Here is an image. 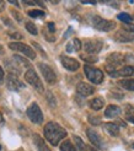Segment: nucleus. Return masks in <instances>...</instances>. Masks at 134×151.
I'll return each instance as SVG.
<instances>
[{"label": "nucleus", "instance_id": "obj_41", "mask_svg": "<svg viewBox=\"0 0 134 151\" xmlns=\"http://www.w3.org/2000/svg\"><path fill=\"white\" fill-rule=\"evenodd\" d=\"M10 3H11V4H14V5H19V3H17V1H10Z\"/></svg>", "mask_w": 134, "mask_h": 151}, {"label": "nucleus", "instance_id": "obj_5", "mask_svg": "<svg viewBox=\"0 0 134 151\" xmlns=\"http://www.w3.org/2000/svg\"><path fill=\"white\" fill-rule=\"evenodd\" d=\"M25 79L31 86H33L38 92H43V85L41 82V79L38 78V75L36 74L33 69H28L25 74Z\"/></svg>", "mask_w": 134, "mask_h": 151}, {"label": "nucleus", "instance_id": "obj_20", "mask_svg": "<svg viewBox=\"0 0 134 151\" xmlns=\"http://www.w3.org/2000/svg\"><path fill=\"white\" fill-rule=\"evenodd\" d=\"M118 85L122 86L125 90H128V91H134V79L120 80V81H118Z\"/></svg>", "mask_w": 134, "mask_h": 151}, {"label": "nucleus", "instance_id": "obj_40", "mask_svg": "<svg viewBox=\"0 0 134 151\" xmlns=\"http://www.w3.org/2000/svg\"><path fill=\"white\" fill-rule=\"evenodd\" d=\"M3 53H4V49H3V47H1V46H0V55H1Z\"/></svg>", "mask_w": 134, "mask_h": 151}, {"label": "nucleus", "instance_id": "obj_36", "mask_svg": "<svg viewBox=\"0 0 134 151\" xmlns=\"http://www.w3.org/2000/svg\"><path fill=\"white\" fill-rule=\"evenodd\" d=\"M124 31L127 32V31H133L134 32V26H125L124 27Z\"/></svg>", "mask_w": 134, "mask_h": 151}, {"label": "nucleus", "instance_id": "obj_26", "mask_svg": "<svg viewBox=\"0 0 134 151\" xmlns=\"http://www.w3.org/2000/svg\"><path fill=\"white\" fill-rule=\"evenodd\" d=\"M28 15L31 17H43L46 14L42 10H31V11H28Z\"/></svg>", "mask_w": 134, "mask_h": 151}, {"label": "nucleus", "instance_id": "obj_16", "mask_svg": "<svg viewBox=\"0 0 134 151\" xmlns=\"http://www.w3.org/2000/svg\"><path fill=\"white\" fill-rule=\"evenodd\" d=\"M107 62L112 65H120L123 63V55L120 53H112L107 57Z\"/></svg>", "mask_w": 134, "mask_h": 151}, {"label": "nucleus", "instance_id": "obj_1", "mask_svg": "<svg viewBox=\"0 0 134 151\" xmlns=\"http://www.w3.org/2000/svg\"><path fill=\"white\" fill-rule=\"evenodd\" d=\"M44 137L52 145H58L59 141L66 137V132L59 124L49 122L44 127Z\"/></svg>", "mask_w": 134, "mask_h": 151}, {"label": "nucleus", "instance_id": "obj_30", "mask_svg": "<svg viewBox=\"0 0 134 151\" xmlns=\"http://www.w3.org/2000/svg\"><path fill=\"white\" fill-rule=\"evenodd\" d=\"M47 26H48V29H49L50 32H54V31H55V25L53 24V22H49Z\"/></svg>", "mask_w": 134, "mask_h": 151}, {"label": "nucleus", "instance_id": "obj_38", "mask_svg": "<svg viewBox=\"0 0 134 151\" xmlns=\"http://www.w3.org/2000/svg\"><path fill=\"white\" fill-rule=\"evenodd\" d=\"M127 119L129 120V122H132V123H134V117H132V116H127Z\"/></svg>", "mask_w": 134, "mask_h": 151}, {"label": "nucleus", "instance_id": "obj_4", "mask_svg": "<svg viewBox=\"0 0 134 151\" xmlns=\"http://www.w3.org/2000/svg\"><path fill=\"white\" fill-rule=\"evenodd\" d=\"M27 116L30 118L32 123L35 124H41L43 122V114H42V111L41 108L38 107L37 103H32L31 106L28 107L27 109Z\"/></svg>", "mask_w": 134, "mask_h": 151}, {"label": "nucleus", "instance_id": "obj_11", "mask_svg": "<svg viewBox=\"0 0 134 151\" xmlns=\"http://www.w3.org/2000/svg\"><path fill=\"white\" fill-rule=\"evenodd\" d=\"M86 134H87V138H89V140L91 141V144L95 146V147H97V149H103V141L101 140V138H100V135L96 133V132H94V129H89L86 130Z\"/></svg>", "mask_w": 134, "mask_h": 151}, {"label": "nucleus", "instance_id": "obj_12", "mask_svg": "<svg viewBox=\"0 0 134 151\" xmlns=\"http://www.w3.org/2000/svg\"><path fill=\"white\" fill-rule=\"evenodd\" d=\"M94 91H95V88L91 85L86 84V82H79L78 86H76V92L79 95H81V96H84V97L92 95Z\"/></svg>", "mask_w": 134, "mask_h": 151}, {"label": "nucleus", "instance_id": "obj_13", "mask_svg": "<svg viewBox=\"0 0 134 151\" xmlns=\"http://www.w3.org/2000/svg\"><path fill=\"white\" fill-rule=\"evenodd\" d=\"M134 73V68L133 66H124L120 70H113L111 73V76L112 78H117V76H130Z\"/></svg>", "mask_w": 134, "mask_h": 151}, {"label": "nucleus", "instance_id": "obj_8", "mask_svg": "<svg viewBox=\"0 0 134 151\" xmlns=\"http://www.w3.org/2000/svg\"><path fill=\"white\" fill-rule=\"evenodd\" d=\"M38 68H40L42 75L44 76V80H46L48 84H54V82L57 81V75L49 65L41 63V64H38Z\"/></svg>", "mask_w": 134, "mask_h": 151}, {"label": "nucleus", "instance_id": "obj_37", "mask_svg": "<svg viewBox=\"0 0 134 151\" xmlns=\"http://www.w3.org/2000/svg\"><path fill=\"white\" fill-rule=\"evenodd\" d=\"M4 7H5V3L4 1H0V11H3Z\"/></svg>", "mask_w": 134, "mask_h": 151}, {"label": "nucleus", "instance_id": "obj_23", "mask_svg": "<svg viewBox=\"0 0 134 151\" xmlns=\"http://www.w3.org/2000/svg\"><path fill=\"white\" fill-rule=\"evenodd\" d=\"M14 60L15 62H17L21 66H25V68H28L30 66V62L27 59H25V58H22V57H20V55H14Z\"/></svg>", "mask_w": 134, "mask_h": 151}, {"label": "nucleus", "instance_id": "obj_18", "mask_svg": "<svg viewBox=\"0 0 134 151\" xmlns=\"http://www.w3.org/2000/svg\"><path fill=\"white\" fill-rule=\"evenodd\" d=\"M66 52L68 53H73V52H78L81 49V42L79 40H73L71 42H69L68 44H66Z\"/></svg>", "mask_w": 134, "mask_h": 151}, {"label": "nucleus", "instance_id": "obj_39", "mask_svg": "<svg viewBox=\"0 0 134 151\" xmlns=\"http://www.w3.org/2000/svg\"><path fill=\"white\" fill-rule=\"evenodd\" d=\"M25 4H28V5H35L36 3H33V1H25Z\"/></svg>", "mask_w": 134, "mask_h": 151}, {"label": "nucleus", "instance_id": "obj_10", "mask_svg": "<svg viewBox=\"0 0 134 151\" xmlns=\"http://www.w3.org/2000/svg\"><path fill=\"white\" fill-rule=\"evenodd\" d=\"M61 62L63 64V66L65 68L66 70H70V71H76L79 68H80V64L78 60L73 59L70 57H65V55H61Z\"/></svg>", "mask_w": 134, "mask_h": 151}, {"label": "nucleus", "instance_id": "obj_19", "mask_svg": "<svg viewBox=\"0 0 134 151\" xmlns=\"http://www.w3.org/2000/svg\"><path fill=\"white\" fill-rule=\"evenodd\" d=\"M105 129L108 132L110 135H112V137H118V134H120V128L118 125L113 124V123H105Z\"/></svg>", "mask_w": 134, "mask_h": 151}, {"label": "nucleus", "instance_id": "obj_2", "mask_svg": "<svg viewBox=\"0 0 134 151\" xmlns=\"http://www.w3.org/2000/svg\"><path fill=\"white\" fill-rule=\"evenodd\" d=\"M92 25L96 29L99 31H103V32H108V31H112V29L116 27V24L113 21H108L105 20L100 16H94L92 17Z\"/></svg>", "mask_w": 134, "mask_h": 151}, {"label": "nucleus", "instance_id": "obj_42", "mask_svg": "<svg viewBox=\"0 0 134 151\" xmlns=\"http://www.w3.org/2000/svg\"><path fill=\"white\" fill-rule=\"evenodd\" d=\"M79 151H87L85 147H83V149H79Z\"/></svg>", "mask_w": 134, "mask_h": 151}, {"label": "nucleus", "instance_id": "obj_22", "mask_svg": "<svg viewBox=\"0 0 134 151\" xmlns=\"http://www.w3.org/2000/svg\"><path fill=\"white\" fill-rule=\"evenodd\" d=\"M61 151H75V146H74L70 140H65L61 145Z\"/></svg>", "mask_w": 134, "mask_h": 151}, {"label": "nucleus", "instance_id": "obj_44", "mask_svg": "<svg viewBox=\"0 0 134 151\" xmlns=\"http://www.w3.org/2000/svg\"><path fill=\"white\" fill-rule=\"evenodd\" d=\"M132 147H134V142H133V144H132Z\"/></svg>", "mask_w": 134, "mask_h": 151}, {"label": "nucleus", "instance_id": "obj_3", "mask_svg": "<svg viewBox=\"0 0 134 151\" xmlns=\"http://www.w3.org/2000/svg\"><path fill=\"white\" fill-rule=\"evenodd\" d=\"M84 71L86 74V78L91 82H94V84H101V82L103 81V73L100 69H95V68H92V66L85 65Z\"/></svg>", "mask_w": 134, "mask_h": 151}, {"label": "nucleus", "instance_id": "obj_25", "mask_svg": "<svg viewBox=\"0 0 134 151\" xmlns=\"http://www.w3.org/2000/svg\"><path fill=\"white\" fill-rule=\"evenodd\" d=\"M26 29L31 35H37V33H38V31H37V27L32 24V22H26Z\"/></svg>", "mask_w": 134, "mask_h": 151}, {"label": "nucleus", "instance_id": "obj_27", "mask_svg": "<svg viewBox=\"0 0 134 151\" xmlns=\"http://www.w3.org/2000/svg\"><path fill=\"white\" fill-rule=\"evenodd\" d=\"M89 122H90L91 124H94V125H100V123H101V120H100L99 118H95V117L90 116V117H89Z\"/></svg>", "mask_w": 134, "mask_h": 151}, {"label": "nucleus", "instance_id": "obj_43", "mask_svg": "<svg viewBox=\"0 0 134 151\" xmlns=\"http://www.w3.org/2000/svg\"><path fill=\"white\" fill-rule=\"evenodd\" d=\"M89 151H96V150H94V149H89Z\"/></svg>", "mask_w": 134, "mask_h": 151}, {"label": "nucleus", "instance_id": "obj_35", "mask_svg": "<svg viewBox=\"0 0 134 151\" xmlns=\"http://www.w3.org/2000/svg\"><path fill=\"white\" fill-rule=\"evenodd\" d=\"M4 123H5V120H4V117L1 116V113H0V129H1V128H3Z\"/></svg>", "mask_w": 134, "mask_h": 151}, {"label": "nucleus", "instance_id": "obj_28", "mask_svg": "<svg viewBox=\"0 0 134 151\" xmlns=\"http://www.w3.org/2000/svg\"><path fill=\"white\" fill-rule=\"evenodd\" d=\"M47 100H48V102L50 103L52 107H55V100L53 99V95H52L50 92L47 93Z\"/></svg>", "mask_w": 134, "mask_h": 151}, {"label": "nucleus", "instance_id": "obj_17", "mask_svg": "<svg viewBox=\"0 0 134 151\" xmlns=\"http://www.w3.org/2000/svg\"><path fill=\"white\" fill-rule=\"evenodd\" d=\"M115 38L117 41H120V42H130V41L134 40V37H133L132 33H127L125 31H120V32L116 33Z\"/></svg>", "mask_w": 134, "mask_h": 151}, {"label": "nucleus", "instance_id": "obj_24", "mask_svg": "<svg viewBox=\"0 0 134 151\" xmlns=\"http://www.w3.org/2000/svg\"><path fill=\"white\" fill-rule=\"evenodd\" d=\"M117 17H118V20L123 21L124 24H129V22H132V16L129 14H127V12H121Z\"/></svg>", "mask_w": 134, "mask_h": 151}, {"label": "nucleus", "instance_id": "obj_34", "mask_svg": "<svg viewBox=\"0 0 134 151\" xmlns=\"http://www.w3.org/2000/svg\"><path fill=\"white\" fill-rule=\"evenodd\" d=\"M12 15H15V16H16L17 21H21V20H22V17H21V15H20L19 12H16V11H12Z\"/></svg>", "mask_w": 134, "mask_h": 151}, {"label": "nucleus", "instance_id": "obj_7", "mask_svg": "<svg viewBox=\"0 0 134 151\" xmlns=\"http://www.w3.org/2000/svg\"><path fill=\"white\" fill-rule=\"evenodd\" d=\"M103 47V43L97 40H86L84 42V49L89 54H96Z\"/></svg>", "mask_w": 134, "mask_h": 151}, {"label": "nucleus", "instance_id": "obj_33", "mask_svg": "<svg viewBox=\"0 0 134 151\" xmlns=\"http://www.w3.org/2000/svg\"><path fill=\"white\" fill-rule=\"evenodd\" d=\"M3 80H4V70H3V68L0 66V84L3 82Z\"/></svg>", "mask_w": 134, "mask_h": 151}, {"label": "nucleus", "instance_id": "obj_32", "mask_svg": "<svg viewBox=\"0 0 134 151\" xmlns=\"http://www.w3.org/2000/svg\"><path fill=\"white\" fill-rule=\"evenodd\" d=\"M10 36L12 37V38H16V40L22 38V35H20V33H10Z\"/></svg>", "mask_w": 134, "mask_h": 151}, {"label": "nucleus", "instance_id": "obj_6", "mask_svg": "<svg viewBox=\"0 0 134 151\" xmlns=\"http://www.w3.org/2000/svg\"><path fill=\"white\" fill-rule=\"evenodd\" d=\"M9 47H10V49H12V50H17V52L24 53V54H25L27 58H30V59H35V58H36L35 50H33L31 47H28L27 44L20 43V42H12V43L9 44Z\"/></svg>", "mask_w": 134, "mask_h": 151}, {"label": "nucleus", "instance_id": "obj_31", "mask_svg": "<svg viewBox=\"0 0 134 151\" xmlns=\"http://www.w3.org/2000/svg\"><path fill=\"white\" fill-rule=\"evenodd\" d=\"M32 44H33V46H35V47H36L37 49H38V50H40V52L42 53V54H43V57H46V53H44V52L42 50V48L40 47V44H38V43H36V42H32Z\"/></svg>", "mask_w": 134, "mask_h": 151}, {"label": "nucleus", "instance_id": "obj_9", "mask_svg": "<svg viewBox=\"0 0 134 151\" xmlns=\"http://www.w3.org/2000/svg\"><path fill=\"white\" fill-rule=\"evenodd\" d=\"M6 85L7 87H9V90H11V91H19V90L24 88V84L15 76L14 74H9L6 76Z\"/></svg>", "mask_w": 134, "mask_h": 151}, {"label": "nucleus", "instance_id": "obj_14", "mask_svg": "<svg viewBox=\"0 0 134 151\" xmlns=\"http://www.w3.org/2000/svg\"><path fill=\"white\" fill-rule=\"evenodd\" d=\"M121 108L118 107V106H113V104H111L108 106V107L106 108L105 111V117L107 118H113V117H118L121 114Z\"/></svg>", "mask_w": 134, "mask_h": 151}, {"label": "nucleus", "instance_id": "obj_21", "mask_svg": "<svg viewBox=\"0 0 134 151\" xmlns=\"http://www.w3.org/2000/svg\"><path fill=\"white\" fill-rule=\"evenodd\" d=\"M103 104H105V102H103V100H101V99H94L89 102V106H90L94 111H100L103 107Z\"/></svg>", "mask_w": 134, "mask_h": 151}, {"label": "nucleus", "instance_id": "obj_29", "mask_svg": "<svg viewBox=\"0 0 134 151\" xmlns=\"http://www.w3.org/2000/svg\"><path fill=\"white\" fill-rule=\"evenodd\" d=\"M81 59H84L85 62H90V63H95V62H97V58L96 57H81Z\"/></svg>", "mask_w": 134, "mask_h": 151}, {"label": "nucleus", "instance_id": "obj_15", "mask_svg": "<svg viewBox=\"0 0 134 151\" xmlns=\"http://www.w3.org/2000/svg\"><path fill=\"white\" fill-rule=\"evenodd\" d=\"M33 141H35V145H36V147H37V150H38V151H50V149L46 145L44 140L40 137L38 134H35Z\"/></svg>", "mask_w": 134, "mask_h": 151}]
</instances>
